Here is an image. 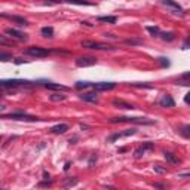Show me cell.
I'll return each mask as SVG.
<instances>
[{
	"instance_id": "6",
	"label": "cell",
	"mask_w": 190,
	"mask_h": 190,
	"mask_svg": "<svg viewBox=\"0 0 190 190\" xmlns=\"http://www.w3.org/2000/svg\"><path fill=\"white\" fill-rule=\"evenodd\" d=\"M155 149V143H143V146H140L137 150H135V153H134V156H135V159H140V158H143L147 151H151Z\"/></svg>"
},
{
	"instance_id": "31",
	"label": "cell",
	"mask_w": 190,
	"mask_h": 190,
	"mask_svg": "<svg viewBox=\"0 0 190 190\" xmlns=\"http://www.w3.org/2000/svg\"><path fill=\"white\" fill-rule=\"evenodd\" d=\"M181 77H183L184 80H189V82H190V71H187V73H184V74L181 76Z\"/></svg>"
},
{
	"instance_id": "35",
	"label": "cell",
	"mask_w": 190,
	"mask_h": 190,
	"mask_svg": "<svg viewBox=\"0 0 190 190\" xmlns=\"http://www.w3.org/2000/svg\"><path fill=\"white\" fill-rule=\"evenodd\" d=\"M187 129H190V126H187Z\"/></svg>"
},
{
	"instance_id": "24",
	"label": "cell",
	"mask_w": 190,
	"mask_h": 190,
	"mask_svg": "<svg viewBox=\"0 0 190 190\" xmlns=\"http://www.w3.org/2000/svg\"><path fill=\"white\" fill-rule=\"evenodd\" d=\"M146 30H147L151 36H159V34H160V31H159L158 27H146Z\"/></svg>"
},
{
	"instance_id": "10",
	"label": "cell",
	"mask_w": 190,
	"mask_h": 190,
	"mask_svg": "<svg viewBox=\"0 0 190 190\" xmlns=\"http://www.w3.org/2000/svg\"><path fill=\"white\" fill-rule=\"evenodd\" d=\"M6 34L9 37H14V39H18V40H27V34L25 33H21L15 28H8L6 30Z\"/></svg>"
},
{
	"instance_id": "30",
	"label": "cell",
	"mask_w": 190,
	"mask_h": 190,
	"mask_svg": "<svg viewBox=\"0 0 190 190\" xmlns=\"http://www.w3.org/2000/svg\"><path fill=\"white\" fill-rule=\"evenodd\" d=\"M131 85H132V86H137V88H151L150 85H144V83H143V85H141V83H131Z\"/></svg>"
},
{
	"instance_id": "21",
	"label": "cell",
	"mask_w": 190,
	"mask_h": 190,
	"mask_svg": "<svg viewBox=\"0 0 190 190\" xmlns=\"http://www.w3.org/2000/svg\"><path fill=\"white\" fill-rule=\"evenodd\" d=\"M153 171L155 172H158V174H167V168L165 167H162V165H159V163H156V165H153Z\"/></svg>"
},
{
	"instance_id": "19",
	"label": "cell",
	"mask_w": 190,
	"mask_h": 190,
	"mask_svg": "<svg viewBox=\"0 0 190 190\" xmlns=\"http://www.w3.org/2000/svg\"><path fill=\"white\" fill-rule=\"evenodd\" d=\"M98 21L99 22H108V24H115L117 21L116 17H98Z\"/></svg>"
},
{
	"instance_id": "13",
	"label": "cell",
	"mask_w": 190,
	"mask_h": 190,
	"mask_svg": "<svg viewBox=\"0 0 190 190\" xmlns=\"http://www.w3.org/2000/svg\"><path fill=\"white\" fill-rule=\"evenodd\" d=\"M159 104H160L162 107H174V106H175V101L172 99L171 95H163V97L160 98V101H159Z\"/></svg>"
},
{
	"instance_id": "5",
	"label": "cell",
	"mask_w": 190,
	"mask_h": 190,
	"mask_svg": "<svg viewBox=\"0 0 190 190\" xmlns=\"http://www.w3.org/2000/svg\"><path fill=\"white\" fill-rule=\"evenodd\" d=\"M80 45L83 48L94 49V50H113V49H115L113 46H108V45H104V43H98V42H92V40H85Z\"/></svg>"
},
{
	"instance_id": "28",
	"label": "cell",
	"mask_w": 190,
	"mask_h": 190,
	"mask_svg": "<svg viewBox=\"0 0 190 190\" xmlns=\"http://www.w3.org/2000/svg\"><path fill=\"white\" fill-rule=\"evenodd\" d=\"M66 186H74V184H77V178H73V180H66L64 181Z\"/></svg>"
},
{
	"instance_id": "7",
	"label": "cell",
	"mask_w": 190,
	"mask_h": 190,
	"mask_svg": "<svg viewBox=\"0 0 190 190\" xmlns=\"http://www.w3.org/2000/svg\"><path fill=\"white\" fill-rule=\"evenodd\" d=\"M94 64H97V58L94 57H80L76 59V66L77 67H91Z\"/></svg>"
},
{
	"instance_id": "14",
	"label": "cell",
	"mask_w": 190,
	"mask_h": 190,
	"mask_svg": "<svg viewBox=\"0 0 190 190\" xmlns=\"http://www.w3.org/2000/svg\"><path fill=\"white\" fill-rule=\"evenodd\" d=\"M113 106H116V107H119V108H125V110H132V108H135L132 104L125 103L123 99H113Z\"/></svg>"
},
{
	"instance_id": "26",
	"label": "cell",
	"mask_w": 190,
	"mask_h": 190,
	"mask_svg": "<svg viewBox=\"0 0 190 190\" xmlns=\"http://www.w3.org/2000/svg\"><path fill=\"white\" fill-rule=\"evenodd\" d=\"M153 187H155V189H158V190H167L169 186H167V184H162V183H155V184H153Z\"/></svg>"
},
{
	"instance_id": "12",
	"label": "cell",
	"mask_w": 190,
	"mask_h": 190,
	"mask_svg": "<svg viewBox=\"0 0 190 190\" xmlns=\"http://www.w3.org/2000/svg\"><path fill=\"white\" fill-rule=\"evenodd\" d=\"M80 99L86 101V103H98V95H97V92H86V94L80 95Z\"/></svg>"
},
{
	"instance_id": "11",
	"label": "cell",
	"mask_w": 190,
	"mask_h": 190,
	"mask_svg": "<svg viewBox=\"0 0 190 190\" xmlns=\"http://www.w3.org/2000/svg\"><path fill=\"white\" fill-rule=\"evenodd\" d=\"M43 83V86H46L48 89H52V91H68V88L64 85H59V83H52V82H40Z\"/></svg>"
},
{
	"instance_id": "15",
	"label": "cell",
	"mask_w": 190,
	"mask_h": 190,
	"mask_svg": "<svg viewBox=\"0 0 190 190\" xmlns=\"http://www.w3.org/2000/svg\"><path fill=\"white\" fill-rule=\"evenodd\" d=\"M50 131H52L54 134H64L66 131H68V125L67 123H58V125L52 126Z\"/></svg>"
},
{
	"instance_id": "16",
	"label": "cell",
	"mask_w": 190,
	"mask_h": 190,
	"mask_svg": "<svg viewBox=\"0 0 190 190\" xmlns=\"http://www.w3.org/2000/svg\"><path fill=\"white\" fill-rule=\"evenodd\" d=\"M163 156H165L167 162L172 163V165H178V163H180V159L177 158L174 153H169V151H165V153H163Z\"/></svg>"
},
{
	"instance_id": "3",
	"label": "cell",
	"mask_w": 190,
	"mask_h": 190,
	"mask_svg": "<svg viewBox=\"0 0 190 190\" xmlns=\"http://www.w3.org/2000/svg\"><path fill=\"white\" fill-rule=\"evenodd\" d=\"M25 55H30V57H36V58H43V57H48L49 50L45 49V48H40V46H30L25 49Z\"/></svg>"
},
{
	"instance_id": "2",
	"label": "cell",
	"mask_w": 190,
	"mask_h": 190,
	"mask_svg": "<svg viewBox=\"0 0 190 190\" xmlns=\"http://www.w3.org/2000/svg\"><path fill=\"white\" fill-rule=\"evenodd\" d=\"M2 117L3 119H12V120H24V122H37V120H40L39 117L25 115V113H10V115H3Z\"/></svg>"
},
{
	"instance_id": "8",
	"label": "cell",
	"mask_w": 190,
	"mask_h": 190,
	"mask_svg": "<svg viewBox=\"0 0 190 190\" xmlns=\"http://www.w3.org/2000/svg\"><path fill=\"white\" fill-rule=\"evenodd\" d=\"M92 88L95 91H110L116 88V83L115 82H97V83H92Z\"/></svg>"
},
{
	"instance_id": "9",
	"label": "cell",
	"mask_w": 190,
	"mask_h": 190,
	"mask_svg": "<svg viewBox=\"0 0 190 190\" xmlns=\"http://www.w3.org/2000/svg\"><path fill=\"white\" fill-rule=\"evenodd\" d=\"M163 6H168L172 9V14L174 15H180V17H184V10L181 9V6L178 3H175V2H168V0H165V2H162Z\"/></svg>"
},
{
	"instance_id": "23",
	"label": "cell",
	"mask_w": 190,
	"mask_h": 190,
	"mask_svg": "<svg viewBox=\"0 0 190 190\" xmlns=\"http://www.w3.org/2000/svg\"><path fill=\"white\" fill-rule=\"evenodd\" d=\"M89 86H92V83H89V82H77L76 83L77 89H85V88H89Z\"/></svg>"
},
{
	"instance_id": "18",
	"label": "cell",
	"mask_w": 190,
	"mask_h": 190,
	"mask_svg": "<svg viewBox=\"0 0 190 190\" xmlns=\"http://www.w3.org/2000/svg\"><path fill=\"white\" fill-rule=\"evenodd\" d=\"M67 97L66 95H62V94H52L49 97V99L52 101V103H59V101H64Z\"/></svg>"
},
{
	"instance_id": "27",
	"label": "cell",
	"mask_w": 190,
	"mask_h": 190,
	"mask_svg": "<svg viewBox=\"0 0 190 190\" xmlns=\"http://www.w3.org/2000/svg\"><path fill=\"white\" fill-rule=\"evenodd\" d=\"M0 59L2 61H8V59H12V55H9V54H0Z\"/></svg>"
},
{
	"instance_id": "1",
	"label": "cell",
	"mask_w": 190,
	"mask_h": 190,
	"mask_svg": "<svg viewBox=\"0 0 190 190\" xmlns=\"http://www.w3.org/2000/svg\"><path fill=\"white\" fill-rule=\"evenodd\" d=\"M111 123H123V122H129V123H138V125H151V120H146L144 117H113L110 119Z\"/></svg>"
},
{
	"instance_id": "17",
	"label": "cell",
	"mask_w": 190,
	"mask_h": 190,
	"mask_svg": "<svg viewBox=\"0 0 190 190\" xmlns=\"http://www.w3.org/2000/svg\"><path fill=\"white\" fill-rule=\"evenodd\" d=\"M10 21H14V22H17L18 25H27V19L25 18H22V17H17V15H14V17H8Z\"/></svg>"
},
{
	"instance_id": "4",
	"label": "cell",
	"mask_w": 190,
	"mask_h": 190,
	"mask_svg": "<svg viewBox=\"0 0 190 190\" xmlns=\"http://www.w3.org/2000/svg\"><path fill=\"white\" fill-rule=\"evenodd\" d=\"M33 82L30 80H22V79H9V80H2L0 86L2 88H18V86H30Z\"/></svg>"
},
{
	"instance_id": "20",
	"label": "cell",
	"mask_w": 190,
	"mask_h": 190,
	"mask_svg": "<svg viewBox=\"0 0 190 190\" xmlns=\"http://www.w3.org/2000/svg\"><path fill=\"white\" fill-rule=\"evenodd\" d=\"M40 33H42V36H45V37H49V39H50V37L54 36V28H52V27H43Z\"/></svg>"
},
{
	"instance_id": "29",
	"label": "cell",
	"mask_w": 190,
	"mask_h": 190,
	"mask_svg": "<svg viewBox=\"0 0 190 190\" xmlns=\"http://www.w3.org/2000/svg\"><path fill=\"white\" fill-rule=\"evenodd\" d=\"M159 61H160L162 67H168V66H169V61H168V58H159Z\"/></svg>"
},
{
	"instance_id": "34",
	"label": "cell",
	"mask_w": 190,
	"mask_h": 190,
	"mask_svg": "<svg viewBox=\"0 0 190 190\" xmlns=\"http://www.w3.org/2000/svg\"><path fill=\"white\" fill-rule=\"evenodd\" d=\"M184 101H186L187 104H190V92H189V94H187V95L184 97Z\"/></svg>"
},
{
	"instance_id": "22",
	"label": "cell",
	"mask_w": 190,
	"mask_h": 190,
	"mask_svg": "<svg viewBox=\"0 0 190 190\" xmlns=\"http://www.w3.org/2000/svg\"><path fill=\"white\" fill-rule=\"evenodd\" d=\"M162 39L167 40V42H172L174 40V33H160Z\"/></svg>"
},
{
	"instance_id": "33",
	"label": "cell",
	"mask_w": 190,
	"mask_h": 190,
	"mask_svg": "<svg viewBox=\"0 0 190 190\" xmlns=\"http://www.w3.org/2000/svg\"><path fill=\"white\" fill-rule=\"evenodd\" d=\"M183 46H184V49H187V48H190V37H189V39H187V40L184 42V45H183Z\"/></svg>"
},
{
	"instance_id": "25",
	"label": "cell",
	"mask_w": 190,
	"mask_h": 190,
	"mask_svg": "<svg viewBox=\"0 0 190 190\" xmlns=\"http://www.w3.org/2000/svg\"><path fill=\"white\" fill-rule=\"evenodd\" d=\"M125 43L126 45H141L143 43V40H140V39H137V40H134V39H128V40H125Z\"/></svg>"
},
{
	"instance_id": "32",
	"label": "cell",
	"mask_w": 190,
	"mask_h": 190,
	"mask_svg": "<svg viewBox=\"0 0 190 190\" xmlns=\"http://www.w3.org/2000/svg\"><path fill=\"white\" fill-rule=\"evenodd\" d=\"M180 178H186V177H190V172H183V174H178Z\"/></svg>"
}]
</instances>
